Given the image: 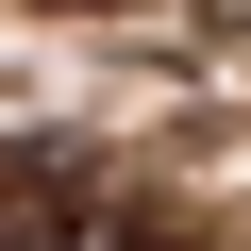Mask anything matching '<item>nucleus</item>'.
Segmentation results:
<instances>
[{
    "label": "nucleus",
    "instance_id": "f257e3e1",
    "mask_svg": "<svg viewBox=\"0 0 251 251\" xmlns=\"http://www.w3.org/2000/svg\"><path fill=\"white\" fill-rule=\"evenodd\" d=\"M0 251H168V234H134V218H50V234H0Z\"/></svg>",
    "mask_w": 251,
    "mask_h": 251
},
{
    "label": "nucleus",
    "instance_id": "f03ea898",
    "mask_svg": "<svg viewBox=\"0 0 251 251\" xmlns=\"http://www.w3.org/2000/svg\"><path fill=\"white\" fill-rule=\"evenodd\" d=\"M67 17H84V0H67Z\"/></svg>",
    "mask_w": 251,
    "mask_h": 251
}]
</instances>
